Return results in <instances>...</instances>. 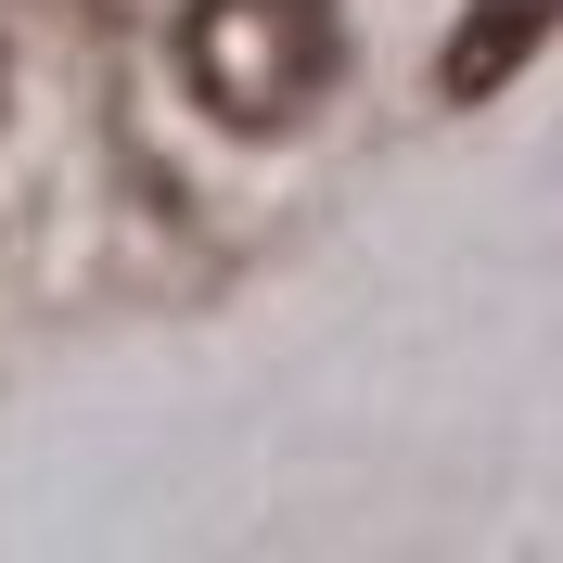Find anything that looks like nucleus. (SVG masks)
I'll return each mask as SVG.
<instances>
[{
  "label": "nucleus",
  "instance_id": "obj_1",
  "mask_svg": "<svg viewBox=\"0 0 563 563\" xmlns=\"http://www.w3.org/2000/svg\"><path fill=\"white\" fill-rule=\"evenodd\" d=\"M179 77L218 129L244 141H282L308 129L346 77V13L333 0H192L179 13Z\"/></svg>",
  "mask_w": 563,
  "mask_h": 563
},
{
  "label": "nucleus",
  "instance_id": "obj_2",
  "mask_svg": "<svg viewBox=\"0 0 563 563\" xmlns=\"http://www.w3.org/2000/svg\"><path fill=\"white\" fill-rule=\"evenodd\" d=\"M551 38H563V0H474L449 26V52H435V90H449V103H499Z\"/></svg>",
  "mask_w": 563,
  "mask_h": 563
},
{
  "label": "nucleus",
  "instance_id": "obj_3",
  "mask_svg": "<svg viewBox=\"0 0 563 563\" xmlns=\"http://www.w3.org/2000/svg\"><path fill=\"white\" fill-rule=\"evenodd\" d=\"M0 90H13V65H0Z\"/></svg>",
  "mask_w": 563,
  "mask_h": 563
}]
</instances>
